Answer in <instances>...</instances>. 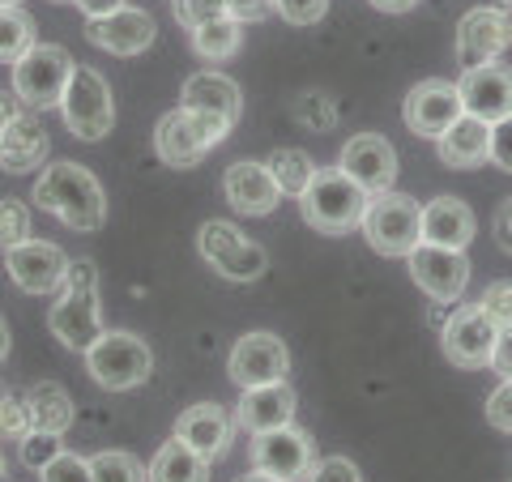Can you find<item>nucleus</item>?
Listing matches in <instances>:
<instances>
[{
    "mask_svg": "<svg viewBox=\"0 0 512 482\" xmlns=\"http://www.w3.org/2000/svg\"><path fill=\"white\" fill-rule=\"evenodd\" d=\"M47 167V128L35 107H22L5 128H0V171L26 175Z\"/></svg>",
    "mask_w": 512,
    "mask_h": 482,
    "instance_id": "nucleus-21",
    "label": "nucleus"
},
{
    "mask_svg": "<svg viewBox=\"0 0 512 482\" xmlns=\"http://www.w3.org/2000/svg\"><path fill=\"white\" fill-rule=\"evenodd\" d=\"M295 120L308 128V133H329V128L338 124V107H333L329 94L308 90V94H303V99L295 103Z\"/></svg>",
    "mask_w": 512,
    "mask_h": 482,
    "instance_id": "nucleus-34",
    "label": "nucleus"
},
{
    "mask_svg": "<svg viewBox=\"0 0 512 482\" xmlns=\"http://www.w3.org/2000/svg\"><path fill=\"white\" fill-rule=\"evenodd\" d=\"M269 175H274V184L282 188V197H303V188L312 184V175H316V163L308 158V150H291V146H282L269 154Z\"/></svg>",
    "mask_w": 512,
    "mask_h": 482,
    "instance_id": "nucleus-31",
    "label": "nucleus"
},
{
    "mask_svg": "<svg viewBox=\"0 0 512 482\" xmlns=\"http://www.w3.org/2000/svg\"><path fill=\"white\" fill-rule=\"evenodd\" d=\"M30 239V210L18 197H0V252L18 248Z\"/></svg>",
    "mask_w": 512,
    "mask_h": 482,
    "instance_id": "nucleus-33",
    "label": "nucleus"
},
{
    "mask_svg": "<svg viewBox=\"0 0 512 482\" xmlns=\"http://www.w3.org/2000/svg\"><path fill=\"white\" fill-rule=\"evenodd\" d=\"M5 393H9V389H5V384H0V401H5Z\"/></svg>",
    "mask_w": 512,
    "mask_h": 482,
    "instance_id": "nucleus-56",
    "label": "nucleus"
},
{
    "mask_svg": "<svg viewBox=\"0 0 512 482\" xmlns=\"http://www.w3.org/2000/svg\"><path fill=\"white\" fill-rule=\"evenodd\" d=\"M9 350H13V333H9V325H5V316H0V363L9 359Z\"/></svg>",
    "mask_w": 512,
    "mask_h": 482,
    "instance_id": "nucleus-50",
    "label": "nucleus"
},
{
    "mask_svg": "<svg viewBox=\"0 0 512 482\" xmlns=\"http://www.w3.org/2000/svg\"><path fill=\"white\" fill-rule=\"evenodd\" d=\"M47 325H52L56 342L86 355V350L103 337V303H99V265L77 256L64 269V286L56 291V303L47 312Z\"/></svg>",
    "mask_w": 512,
    "mask_h": 482,
    "instance_id": "nucleus-2",
    "label": "nucleus"
},
{
    "mask_svg": "<svg viewBox=\"0 0 512 482\" xmlns=\"http://www.w3.org/2000/svg\"><path fill=\"white\" fill-rule=\"evenodd\" d=\"M60 116L77 141H103L111 133V124H116V99H111L107 77L99 69H90V64H77L69 86H64Z\"/></svg>",
    "mask_w": 512,
    "mask_h": 482,
    "instance_id": "nucleus-7",
    "label": "nucleus"
},
{
    "mask_svg": "<svg viewBox=\"0 0 512 482\" xmlns=\"http://www.w3.org/2000/svg\"><path fill=\"white\" fill-rule=\"evenodd\" d=\"M274 13L291 26H316L329 13V0H274Z\"/></svg>",
    "mask_w": 512,
    "mask_h": 482,
    "instance_id": "nucleus-38",
    "label": "nucleus"
},
{
    "mask_svg": "<svg viewBox=\"0 0 512 482\" xmlns=\"http://www.w3.org/2000/svg\"><path fill=\"white\" fill-rule=\"evenodd\" d=\"M222 5H227V18H235L239 26L265 22L274 13V0H222Z\"/></svg>",
    "mask_w": 512,
    "mask_h": 482,
    "instance_id": "nucleus-44",
    "label": "nucleus"
},
{
    "mask_svg": "<svg viewBox=\"0 0 512 482\" xmlns=\"http://www.w3.org/2000/svg\"><path fill=\"white\" fill-rule=\"evenodd\" d=\"M474 231H478L474 210L461 197H436L423 205V244L466 252Z\"/></svg>",
    "mask_w": 512,
    "mask_h": 482,
    "instance_id": "nucleus-24",
    "label": "nucleus"
},
{
    "mask_svg": "<svg viewBox=\"0 0 512 482\" xmlns=\"http://www.w3.org/2000/svg\"><path fill=\"white\" fill-rule=\"evenodd\" d=\"M0 482H9V461H5V453H0Z\"/></svg>",
    "mask_w": 512,
    "mask_h": 482,
    "instance_id": "nucleus-52",
    "label": "nucleus"
},
{
    "mask_svg": "<svg viewBox=\"0 0 512 482\" xmlns=\"http://www.w3.org/2000/svg\"><path fill=\"white\" fill-rule=\"evenodd\" d=\"M180 107L188 111H214V116H227L231 124L239 120V111H244V94H239V86L231 82L227 73H192L184 90H180Z\"/></svg>",
    "mask_w": 512,
    "mask_h": 482,
    "instance_id": "nucleus-26",
    "label": "nucleus"
},
{
    "mask_svg": "<svg viewBox=\"0 0 512 482\" xmlns=\"http://www.w3.org/2000/svg\"><path fill=\"white\" fill-rule=\"evenodd\" d=\"M39 43V35H35V18L22 9V5H5L0 9V64H18L30 47Z\"/></svg>",
    "mask_w": 512,
    "mask_h": 482,
    "instance_id": "nucleus-30",
    "label": "nucleus"
},
{
    "mask_svg": "<svg viewBox=\"0 0 512 482\" xmlns=\"http://www.w3.org/2000/svg\"><path fill=\"white\" fill-rule=\"evenodd\" d=\"M367 201L372 197L342 167H316L312 184L299 197V210H303V222L320 235H350L363 227Z\"/></svg>",
    "mask_w": 512,
    "mask_h": 482,
    "instance_id": "nucleus-3",
    "label": "nucleus"
},
{
    "mask_svg": "<svg viewBox=\"0 0 512 482\" xmlns=\"http://www.w3.org/2000/svg\"><path fill=\"white\" fill-rule=\"evenodd\" d=\"M495 333H500V329H495V320L483 312V303H461V308L444 320L440 346H444L448 363L474 372V367H491Z\"/></svg>",
    "mask_w": 512,
    "mask_h": 482,
    "instance_id": "nucleus-12",
    "label": "nucleus"
},
{
    "mask_svg": "<svg viewBox=\"0 0 512 482\" xmlns=\"http://www.w3.org/2000/svg\"><path fill=\"white\" fill-rule=\"evenodd\" d=\"M39 482H94V470H90L86 457H77V453H69V448H60V453L39 470Z\"/></svg>",
    "mask_w": 512,
    "mask_h": 482,
    "instance_id": "nucleus-35",
    "label": "nucleus"
},
{
    "mask_svg": "<svg viewBox=\"0 0 512 482\" xmlns=\"http://www.w3.org/2000/svg\"><path fill=\"white\" fill-rule=\"evenodd\" d=\"M26 103L18 99V94H13V90H0V128H5L13 116H18V111H22Z\"/></svg>",
    "mask_w": 512,
    "mask_h": 482,
    "instance_id": "nucleus-48",
    "label": "nucleus"
},
{
    "mask_svg": "<svg viewBox=\"0 0 512 482\" xmlns=\"http://www.w3.org/2000/svg\"><path fill=\"white\" fill-rule=\"evenodd\" d=\"M231 128L235 124L227 116H214V111L175 107L154 128V150H158V158H163L167 167L188 171V167H197L201 158L218 146V141H227Z\"/></svg>",
    "mask_w": 512,
    "mask_h": 482,
    "instance_id": "nucleus-4",
    "label": "nucleus"
},
{
    "mask_svg": "<svg viewBox=\"0 0 512 482\" xmlns=\"http://www.w3.org/2000/svg\"><path fill=\"white\" fill-rule=\"evenodd\" d=\"M94 482H150V470L141 465L133 453H120V448H107V453L90 457Z\"/></svg>",
    "mask_w": 512,
    "mask_h": 482,
    "instance_id": "nucleus-32",
    "label": "nucleus"
},
{
    "mask_svg": "<svg viewBox=\"0 0 512 482\" xmlns=\"http://www.w3.org/2000/svg\"><path fill=\"white\" fill-rule=\"evenodd\" d=\"M188 39H192V52H197L205 64H222V60H231L239 52V43H244V26L222 13V18H214V22L192 26Z\"/></svg>",
    "mask_w": 512,
    "mask_h": 482,
    "instance_id": "nucleus-29",
    "label": "nucleus"
},
{
    "mask_svg": "<svg viewBox=\"0 0 512 482\" xmlns=\"http://www.w3.org/2000/svg\"><path fill=\"white\" fill-rule=\"evenodd\" d=\"M372 5L380 9V13H410L419 0H372Z\"/></svg>",
    "mask_w": 512,
    "mask_h": 482,
    "instance_id": "nucleus-49",
    "label": "nucleus"
},
{
    "mask_svg": "<svg viewBox=\"0 0 512 482\" xmlns=\"http://www.w3.org/2000/svg\"><path fill=\"white\" fill-rule=\"evenodd\" d=\"M231 414L218 406V401H197V406H188L180 419H175V436H180L192 453H201L205 461L214 457H227L231 448Z\"/></svg>",
    "mask_w": 512,
    "mask_h": 482,
    "instance_id": "nucleus-22",
    "label": "nucleus"
},
{
    "mask_svg": "<svg viewBox=\"0 0 512 482\" xmlns=\"http://www.w3.org/2000/svg\"><path fill=\"white\" fill-rule=\"evenodd\" d=\"M52 5H73V0H52Z\"/></svg>",
    "mask_w": 512,
    "mask_h": 482,
    "instance_id": "nucleus-55",
    "label": "nucleus"
},
{
    "mask_svg": "<svg viewBox=\"0 0 512 482\" xmlns=\"http://www.w3.org/2000/svg\"><path fill=\"white\" fill-rule=\"evenodd\" d=\"M227 376L239 384V389H261V384H278L291 376V350L278 333H244L239 342L231 346V359H227Z\"/></svg>",
    "mask_w": 512,
    "mask_h": 482,
    "instance_id": "nucleus-10",
    "label": "nucleus"
},
{
    "mask_svg": "<svg viewBox=\"0 0 512 482\" xmlns=\"http://www.w3.org/2000/svg\"><path fill=\"white\" fill-rule=\"evenodd\" d=\"M491 5H495V9H504V13H508V9H512V0H491Z\"/></svg>",
    "mask_w": 512,
    "mask_h": 482,
    "instance_id": "nucleus-53",
    "label": "nucleus"
},
{
    "mask_svg": "<svg viewBox=\"0 0 512 482\" xmlns=\"http://www.w3.org/2000/svg\"><path fill=\"white\" fill-rule=\"evenodd\" d=\"M235 482H282V478H274V474H265V470H252V474H244V478H235Z\"/></svg>",
    "mask_w": 512,
    "mask_h": 482,
    "instance_id": "nucleus-51",
    "label": "nucleus"
},
{
    "mask_svg": "<svg viewBox=\"0 0 512 482\" xmlns=\"http://www.w3.org/2000/svg\"><path fill=\"white\" fill-rule=\"evenodd\" d=\"M512 47V18L495 5H478L457 22V60L461 69H478V64L500 60Z\"/></svg>",
    "mask_w": 512,
    "mask_h": 482,
    "instance_id": "nucleus-16",
    "label": "nucleus"
},
{
    "mask_svg": "<svg viewBox=\"0 0 512 482\" xmlns=\"http://www.w3.org/2000/svg\"><path fill=\"white\" fill-rule=\"evenodd\" d=\"M338 167L367 192V197H376V192H389L393 180H397V150L389 146V137L359 133L342 146Z\"/></svg>",
    "mask_w": 512,
    "mask_h": 482,
    "instance_id": "nucleus-17",
    "label": "nucleus"
},
{
    "mask_svg": "<svg viewBox=\"0 0 512 482\" xmlns=\"http://www.w3.org/2000/svg\"><path fill=\"white\" fill-rule=\"evenodd\" d=\"M491 163L512 175V116L491 124Z\"/></svg>",
    "mask_w": 512,
    "mask_h": 482,
    "instance_id": "nucleus-42",
    "label": "nucleus"
},
{
    "mask_svg": "<svg viewBox=\"0 0 512 482\" xmlns=\"http://www.w3.org/2000/svg\"><path fill=\"white\" fill-rule=\"evenodd\" d=\"M457 90H461V103H466V111H470V116H478V120L495 124V120L512 116V69H508V64H500V60L478 64V69H466V73H461V82H457Z\"/></svg>",
    "mask_w": 512,
    "mask_h": 482,
    "instance_id": "nucleus-20",
    "label": "nucleus"
},
{
    "mask_svg": "<svg viewBox=\"0 0 512 482\" xmlns=\"http://www.w3.org/2000/svg\"><path fill=\"white\" fill-rule=\"evenodd\" d=\"M154 35H158L154 18L146 9H133V5L107 13V18H90L86 22V39L94 47H103V52H111V56H141V52H150Z\"/></svg>",
    "mask_w": 512,
    "mask_h": 482,
    "instance_id": "nucleus-18",
    "label": "nucleus"
},
{
    "mask_svg": "<svg viewBox=\"0 0 512 482\" xmlns=\"http://www.w3.org/2000/svg\"><path fill=\"white\" fill-rule=\"evenodd\" d=\"M146 470H150V482H210V461L192 453L180 436H171L158 448Z\"/></svg>",
    "mask_w": 512,
    "mask_h": 482,
    "instance_id": "nucleus-28",
    "label": "nucleus"
},
{
    "mask_svg": "<svg viewBox=\"0 0 512 482\" xmlns=\"http://www.w3.org/2000/svg\"><path fill=\"white\" fill-rule=\"evenodd\" d=\"M35 205L69 231H99L107 222V192L99 175L82 163H47L35 180Z\"/></svg>",
    "mask_w": 512,
    "mask_h": 482,
    "instance_id": "nucleus-1",
    "label": "nucleus"
},
{
    "mask_svg": "<svg viewBox=\"0 0 512 482\" xmlns=\"http://www.w3.org/2000/svg\"><path fill=\"white\" fill-rule=\"evenodd\" d=\"M495 244L512 256V197L500 205V210H495Z\"/></svg>",
    "mask_w": 512,
    "mask_h": 482,
    "instance_id": "nucleus-46",
    "label": "nucleus"
},
{
    "mask_svg": "<svg viewBox=\"0 0 512 482\" xmlns=\"http://www.w3.org/2000/svg\"><path fill=\"white\" fill-rule=\"evenodd\" d=\"M436 154H440V163L453 171H474V167L491 163V124L466 111V116L436 141Z\"/></svg>",
    "mask_w": 512,
    "mask_h": 482,
    "instance_id": "nucleus-25",
    "label": "nucleus"
},
{
    "mask_svg": "<svg viewBox=\"0 0 512 482\" xmlns=\"http://www.w3.org/2000/svg\"><path fill=\"white\" fill-rule=\"evenodd\" d=\"M73 5H77V9H82V13H86V22H90V18H107V13H116V9H124V5H128V0H73Z\"/></svg>",
    "mask_w": 512,
    "mask_h": 482,
    "instance_id": "nucleus-47",
    "label": "nucleus"
},
{
    "mask_svg": "<svg viewBox=\"0 0 512 482\" xmlns=\"http://www.w3.org/2000/svg\"><path fill=\"white\" fill-rule=\"evenodd\" d=\"M56 453H60V436H47V431H30V436L18 444L22 465H26V470H35V474H39Z\"/></svg>",
    "mask_w": 512,
    "mask_h": 482,
    "instance_id": "nucleus-37",
    "label": "nucleus"
},
{
    "mask_svg": "<svg viewBox=\"0 0 512 482\" xmlns=\"http://www.w3.org/2000/svg\"><path fill=\"white\" fill-rule=\"evenodd\" d=\"M197 252L227 282H256L269 269V252L256 239H248L235 222H222V218H210L197 231Z\"/></svg>",
    "mask_w": 512,
    "mask_h": 482,
    "instance_id": "nucleus-8",
    "label": "nucleus"
},
{
    "mask_svg": "<svg viewBox=\"0 0 512 482\" xmlns=\"http://www.w3.org/2000/svg\"><path fill=\"white\" fill-rule=\"evenodd\" d=\"M5 5H18V0H0V9H5Z\"/></svg>",
    "mask_w": 512,
    "mask_h": 482,
    "instance_id": "nucleus-54",
    "label": "nucleus"
},
{
    "mask_svg": "<svg viewBox=\"0 0 512 482\" xmlns=\"http://www.w3.org/2000/svg\"><path fill=\"white\" fill-rule=\"evenodd\" d=\"M491 367L500 372L504 380H512V325L495 333V350H491Z\"/></svg>",
    "mask_w": 512,
    "mask_h": 482,
    "instance_id": "nucleus-45",
    "label": "nucleus"
},
{
    "mask_svg": "<svg viewBox=\"0 0 512 482\" xmlns=\"http://www.w3.org/2000/svg\"><path fill=\"white\" fill-rule=\"evenodd\" d=\"M478 303H483V312L495 320V329H508L512 325V282L508 278L504 282H491Z\"/></svg>",
    "mask_w": 512,
    "mask_h": 482,
    "instance_id": "nucleus-40",
    "label": "nucleus"
},
{
    "mask_svg": "<svg viewBox=\"0 0 512 482\" xmlns=\"http://www.w3.org/2000/svg\"><path fill=\"white\" fill-rule=\"evenodd\" d=\"M77 69V60L69 56V47L60 43H35L30 52L13 64V94L26 103V107H60L64 99V86Z\"/></svg>",
    "mask_w": 512,
    "mask_h": 482,
    "instance_id": "nucleus-9",
    "label": "nucleus"
},
{
    "mask_svg": "<svg viewBox=\"0 0 512 482\" xmlns=\"http://www.w3.org/2000/svg\"><path fill=\"white\" fill-rule=\"evenodd\" d=\"M363 235L380 256H410L423 244V205L406 192H376L363 214Z\"/></svg>",
    "mask_w": 512,
    "mask_h": 482,
    "instance_id": "nucleus-6",
    "label": "nucleus"
},
{
    "mask_svg": "<svg viewBox=\"0 0 512 482\" xmlns=\"http://www.w3.org/2000/svg\"><path fill=\"white\" fill-rule=\"evenodd\" d=\"M30 410H26V397L18 393H5V401H0V440L9 444H22L30 436Z\"/></svg>",
    "mask_w": 512,
    "mask_h": 482,
    "instance_id": "nucleus-36",
    "label": "nucleus"
},
{
    "mask_svg": "<svg viewBox=\"0 0 512 482\" xmlns=\"http://www.w3.org/2000/svg\"><path fill=\"white\" fill-rule=\"evenodd\" d=\"M86 372L107 393L141 389L154 376V350L146 337L128 329H103V337L86 350Z\"/></svg>",
    "mask_w": 512,
    "mask_h": 482,
    "instance_id": "nucleus-5",
    "label": "nucleus"
},
{
    "mask_svg": "<svg viewBox=\"0 0 512 482\" xmlns=\"http://www.w3.org/2000/svg\"><path fill=\"white\" fill-rule=\"evenodd\" d=\"M295 406H299V397L291 389V380H278V384H261V389H244L235 414L252 436H261V431H274V427H291Z\"/></svg>",
    "mask_w": 512,
    "mask_h": 482,
    "instance_id": "nucleus-23",
    "label": "nucleus"
},
{
    "mask_svg": "<svg viewBox=\"0 0 512 482\" xmlns=\"http://www.w3.org/2000/svg\"><path fill=\"white\" fill-rule=\"evenodd\" d=\"M487 423H491V427H500V431H508V436H512V380H504L500 389H495V393L487 397Z\"/></svg>",
    "mask_w": 512,
    "mask_h": 482,
    "instance_id": "nucleus-43",
    "label": "nucleus"
},
{
    "mask_svg": "<svg viewBox=\"0 0 512 482\" xmlns=\"http://www.w3.org/2000/svg\"><path fill=\"white\" fill-rule=\"evenodd\" d=\"M222 197H227V205H231L235 214H244V218H265V214L278 210L282 188L274 184V175H269L265 163L239 158V163H231L227 175H222Z\"/></svg>",
    "mask_w": 512,
    "mask_h": 482,
    "instance_id": "nucleus-19",
    "label": "nucleus"
},
{
    "mask_svg": "<svg viewBox=\"0 0 512 482\" xmlns=\"http://www.w3.org/2000/svg\"><path fill=\"white\" fill-rule=\"evenodd\" d=\"M312 465H316L312 436L299 431L295 423L252 436V470H265V474H274L282 482H303Z\"/></svg>",
    "mask_w": 512,
    "mask_h": 482,
    "instance_id": "nucleus-14",
    "label": "nucleus"
},
{
    "mask_svg": "<svg viewBox=\"0 0 512 482\" xmlns=\"http://www.w3.org/2000/svg\"><path fill=\"white\" fill-rule=\"evenodd\" d=\"M171 9H175V22L180 26H201V22H214L227 13V5L222 0H171Z\"/></svg>",
    "mask_w": 512,
    "mask_h": 482,
    "instance_id": "nucleus-39",
    "label": "nucleus"
},
{
    "mask_svg": "<svg viewBox=\"0 0 512 482\" xmlns=\"http://www.w3.org/2000/svg\"><path fill=\"white\" fill-rule=\"evenodd\" d=\"M64 269H69V256L52 239H26L5 252V273L22 295H56L64 286Z\"/></svg>",
    "mask_w": 512,
    "mask_h": 482,
    "instance_id": "nucleus-15",
    "label": "nucleus"
},
{
    "mask_svg": "<svg viewBox=\"0 0 512 482\" xmlns=\"http://www.w3.org/2000/svg\"><path fill=\"white\" fill-rule=\"evenodd\" d=\"M22 397H26V410H30V427L47 431V436H64V431L73 427V419H77V406H73L69 389L56 384V380L30 384Z\"/></svg>",
    "mask_w": 512,
    "mask_h": 482,
    "instance_id": "nucleus-27",
    "label": "nucleus"
},
{
    "mask_svg": "<svg viewBox=\"0 0 512 482\" xmlns=\"http://www.w3.org/2000/svg\"><path fill=\"white\" fill-rule=\"evenodd\" d=\"M406 265H410L414 286H419L427 299H436V303H457L461 295H466V282H470V261H466V252H457V248H436V244H419V248L406 256Z\"/></svg>",
    "mask_w": 512,
    "mask_h": 482,
    "instance_id": "nucleus-13",
    "label": "nucleus"
},
{
    "mask_svg": "<svg viewBox=\"0 0 512 482\" xmlns=\"http://www.w3.org/2000/svg\"><path fill=\"white\" fill-rule=\"evenodd\" d=\"M402 116H406V128H410L414 137L440 141L448 128H453L461 116H466V103H461L457 82H444V77H427V82H419V86L406 94Z\"/></svg>",
    "mask_w": 512,
    "mask_h": 482,
    "instance_id": "nucleus-11",
    "label": "nucleus"
},
{
    "mask_svg": "<svg viewBox=\"0 0 512 482\" xmlns=\"http://www.w3.org/2000/svg\"><path fill=\"white\" fill-rule=\"evenodd\" d=\"M303 482H363V474H359V465L350 457H325V461L312 465Z\"/></svg>",
    "mask_w": 512,
    "mask_h": 482,
    "instance_id": "nucleus-41",
    "label": "nucleus"
}]
</instances>
